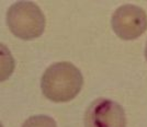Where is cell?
I'll return each mask as SVG.
<instances>
[{
  "label": "cell",
  "instance_id": "obj_3",
  "mask_svg": "<svg viewBox=\"0 0 147 127\" xmlns=\"http://www.w3.org/2000/svg\"><path fill=\"white\" fill-rule=\"evenodd\" d=\"M111 24L113 31L121 40H135L147 30V14L141 7L123 5L113 13Z\"/></svg>",
  "mask_w": 147,
  "mask_h": 127
},
{
  "label": "cell",
  "instance_id": "obj_6",
  "mask_svg": "<svg viewBox=\"0 0 147 127\" xmlns=\"http://www.w3.org/2000/svg\"><path fill=\"white\" fill-rule=\"evenodd\" d=\"M145 58L147 60V43H146V47H145Z\"/></svg>",
  "mask_w": 147,
  "mask_h": 127
},
{
  "label": "cell",
  "instance_id": "obj_5",
  "mask_svg": "<svg viewBox=\"0 0 147 127\" xmlns=\"http://www.w3.org/2000/svg\"><path fill=\"white\" fill-rule=\"evenodd\" d=\"M22 127H57L56 122L47 115H35L28 118Z\"/></svg>",
  "mask_w": 147,
  "mask_h": 127
},
{
  "label": "cell",
  "instance_id": "obj_4",
  "mask_svg": "<svg viewBox=\"0 0 147 127\" xmlns=\"http://www.w3.org/2000/svg\"><path fill=\"white\" fill-rule=\"evenodd\" d=\"M85 127H126L123 108L110 99H97L85 114Z\"/></svg>",
  "mask_w": 147,
  "mask_h": 127
},
{
  "label": "cell",
  "instance_id": "obj_1",
  "mask_svg": "<svg viewBox=\"0 0 147 127\" xmlns=\"http://www.w3.org/2000/svg\"><path fill=\"white\" fill-rule=\"evenodd\" d=\"M84 85V77L77 67L68 61L53 64L45 70L41 88L53 102H68L77 97Z\"/></svg>",
  "mask_w": 147,
  "mask_h": 127
},
{
  "label": "cell",
  "instance_id": "obj_2",
  "mask_svg": "<svg viewBox=\"0 0 147 127\" xmlns=\"http://www.w3.org/2000/svg\"><path fill=\"white\" fill-rule=\"evenodd\" d=\"M7 24L13 35L30 41L43 34L46 20L40 7L34 2L18 1L7 11Z\"/></svg>",
  "mask_w": 147,
  "mask_h": 127
}]
</instances>
